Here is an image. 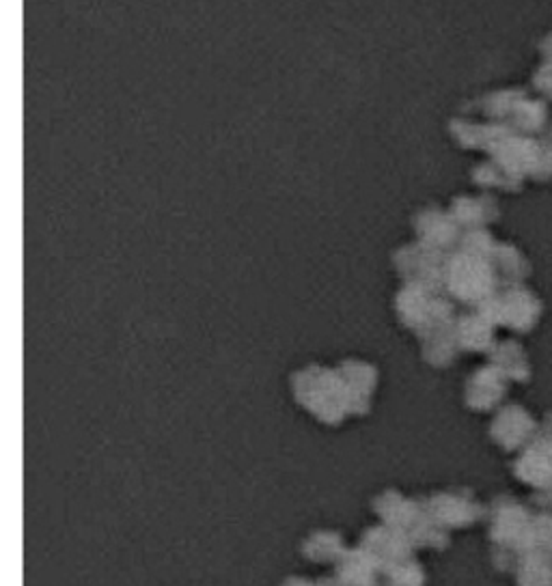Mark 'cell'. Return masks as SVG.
Masks as SVG:
<instances>
[{
  "instance_id": "obj_1",
  "label": "cell",
  "mask_w": 552,
  "mask_h": 586,
  "mask_svg": "<svg viewBox=\"0 0 552 586\" xmlns=\"http://www.w3.org/2000/svg\"><path fill=\"white\" fill-rule=\"evenodd\" d=\"M294 397L322 423L339 425L348 410V393L339 378L337 369L328 371L322 367H307L294 375Z\"/></svg>"
},
{
  "instance_id": "obj_2",
  "label": "cell",
  "mask_w": 552,
  "mask_h": 586,
  "mask_svg": "<svg viewBox=\"0 0 552 586\" xmlns=\"http://www.w3.org/2000/svg\"><path fill=\"white\" fill-rule=\"evenodd\" d=\"M361 548L374 558L380 574L384 576L391 567L410 556L412 543L404 530L384 524L367 530L361 539Z\"/></svg>"
},
{
  "instance_id": "obj_3",
  "label": "cell",
  "mask_w": 552,
  "mask_h": 586,
  "mask_svg": "<svg viewBox=\"0 0 552 586\" xmlns=\"http://www.w3.org/2000/svg\"><path fill=\"white\" fill-rule=\"evenodd\" d=\"M337 373L345 386V393H348L350 414H367L371 393L378 384L376 369L361 360H348L341 362Z\"/></svg>"
},
{
  "instance_id": "obj_4",
  "label": "cell",
  "mask_w": 552,
  "mask_h": 586,
  "mask_svg": "<svg viewBox=\"0 0 552 586\" xmlns=\"http://www.w3.org/2000/svg\"><path fill=\"white\" fill-rule=\"evenodd\" d=\"M337 565V580L343 586H380V569L361 546L354 550H345Z\"/></svg>"
},
{
  "instance_id": "obj_5",
  "label": "cell",
  "mask_w": 552,
  "mask_h": 586,
  "mask_svg": "<svg viewBox=\"0 0 552 586\" xmlns=\"http://www.w3.org/2000/svg\"><path fill=\"white\" fill-rule=\"evenodd\" d=\"M374 509L384 524H389L399 530H406L410 526V522L417 518L419 511H421L417 502L408 500L406 496H402L395 490H386L382 496H378L374 500Z\"/></svg>"
},
{
  "instance_id": "obj_6",
  "label": "cell",
  "mask_w": 552,
  "mask_h": 586,
  "mask_svg": "<svg viewBox=\"0 0 552 586\" xmlns=\"http://www.w3.org/2000/svg\"><path fill=\"white\" fill-rule=\"evenodd\" d=\"M302 552L313 563H337L339 556L345 552L343 539L335 530H317L305 539Z\"/></svg>"
},
{
  "instance_id": "obj_7",
  "label": "cell",
  "mask_w": 552,
  "mask_h": 586,
  "mask_svg": "<svg viewBox=\"0 0 552 586\" xmlns=\"http://www.w3.org/2000/svg\"><path fill=\"white\" fill-rule=\"evenodd\" d=\"M384 578H386L384 584H389V586H423V582H425L421 567L414 563L410 556L386 571Z\"/></svg>"
},
{
  "instance_id": "obj_8",
  "label": "cell",
  "mask_w": 552,
  "mask_h": 586,
  "mask_svg": "<svg viewBox=\"0 0 552 586\" xmlns=\"http://www.w3.org/2000/svg\"><path fill=\"white\" fill-rule=\"evenodd\" d=\"M283 586H315V582H311V580H307V578H287L285 582H283Z\"/></svg>"
},
{
  "instance_id": "obj_9",
  "label": "cell",
  "mask_w": 552,
  "mask_h": 586,
  "mask_svg": "<svg viewBox=\"0 0 552 586\" xmlns=\"http://www.w3.org/2000/svg\"><path fill=\"white\" fill-rule=\"evenodd\" d=\"M315 586H343V584L337 578H322L315 582Z\"/></svg>"
},
{
  "instance_id": "obj_10",
  "label": "cell",
  "mask_w": 552,
  "mask_h": 586,
  "mask_svg": "<svg viewBox=\"0 0 552 586\" xmlns=\"http://www.w3.org/2000/svg\"><path fill=\"white\" fill-rule=\"evenodd\" d=\"M382 586H389V584H382Z\"/></svg>"
}]
</instances>
